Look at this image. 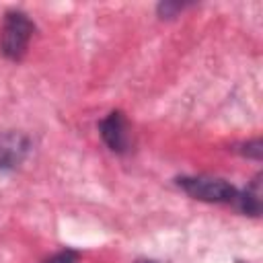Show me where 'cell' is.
I'll use <instances>...</instances> for the list:
<instances>
[{"instance_id":"1","label":"cell","mask_w":263,"mask_h":263,"mask_svg":"<svg viewBox=\"0 0 263 263\" xmlns=\"http://www.w3.org/2000/svg\"><path fill=\"white\" fill-rule=\"evenodd\" d=\"M33 23L31 18L21 12V10H10L6 12L4 16V25H2V39H0V49L2 53L8 58V60H14L18 62L27 47H29V41L33 37Z\"/></svg>"},{"instance_id":"2","label":"cell","mask_w":263,"mask_h":263,"mask_svg":"<svg viewBox=\"0 0 263 263\" xmlns=\"http://www.w3.org/2000/svg\"><path fill=\"white\" fill-rule=\"evenodd\" d=\"M177 183L187 195L210 203H232L238 197L234 185L216 177H181Z\"/></svg>"},{"instance_id":"3","label":"cell","mask_w":263,"mask_h":263,"mask_svg":"<svg viewBox=\"0 0 263 263\" xmlns=\"http://www.w3.org/2000/svg\"><path fill=\"white\" fill-rule=\"evenodd\" d=\"M101 136L113 152H125L129 148L132 134H129V125L121 111H111L101 121Z\"/></svg>"},{"instance_id":"4","label":"cell","mask_w":263,"mask_h":263,"mask_svg":"<svg viewBox=\"0 0 263 263\" xmlns=\"http://www.w3.org/2000/svg\"><path fill=\"white\" fill-rule=\"evenodd\" d=\"M27 148H29V142L25 136L12 134V132L2 134L0 136V173L18 166L27 154Z\"/></svg>"},{"instance_id":"5","label":"cell","mask_w":263,"mask_h":263,"mask_svg":"<svg viewBox=\"0 0 263 263\" xmlns=\"http://www.w3.org/2000/svg\"><path fill=\"white\" fill-rule=\"evenodd\" d=\"M236 203L240 205V210L249 216H259L261 212V175H257L253 179V183L242 191L238 193L236 197Z\"/></svg>"},{"instance_id":"6","label":"cell","mask_w":263,"mask_h":263,"mask_svg":"<svg viewBox=\"0 0 263 263\" xmlns=\"http://www.w3.org/2000/svg\"><path fill=\"white\" fill-rule=\"evenodd\" d=\"M76 253L74 251H62V253H58L55 257H51L47 263H76Z\"/></svg>"},{"instance_id":"7","label":"cell","mask_w":263,"mask_h":263,"mask_svg":"<svg viewBox=\"0 0 263 263\" xmlns=\"http://www.w3.org/2000/svg\"><path fill=\"white\" fill-rule=\"evenodd\" d=\"M245 148H247V150H245V154L253 156L255 160H259V158H261V140H253V142H249Z\"/></svg>"},{"instance_id":"8","label":"cell","mask_w":263,"mask_h":263,"mask_svg":"<svg viewBox=\"0 0 263 263\" xmlns=\"http://www.w3.org/2000/svg\"><path fill=\"white\" fill-rule=\"evenodd\" d=\"M138 263H158V261H148V259H142V261H138Z\"/></svg>"}]
</instances>
